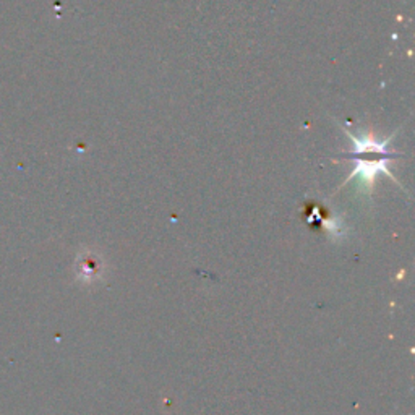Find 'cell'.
Here are the masks:
<instances>
[{"mask_svg":"<svg viewBox=\"0 0 415 415\" xmlns=\"http://www.w3.org/2000/svg\"><path fill=\"white\" fill-rule=\"evenodd\" d=\"M344 133H346L349 136V140L354 143V150L352 153L347 154V159L355 164V168L342 185L357 179L362 192L372 195L378 174H384L389 177L391 180L399 183L389 169V163H393L396 158L401 156L399 153L389 150V143L393 141L397 130L384 141H378L375 136L367 132H360L359 135H355L352 132H349L347 128H344Z\"/></svg>","mask_w":415,"mask_h":415,"instance_id":"obj_1","label":"cell"}]
</instances>
